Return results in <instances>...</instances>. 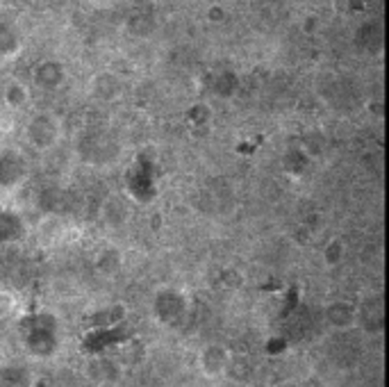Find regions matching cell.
I'll return each mask as SVG.
<instances>
[{
  "label": "cell",
  "mask_w": 389,
  "mask_h": 387,
  "mask_svg": "<svg viewBox=\"0 0 389 387\" xmlns=\"http://www.w3.org/2000/svg\"><path fill=\"white\" fill-rule=\"evenodd\" d=\"M230 367V351L223 344H207L198 353V369L207 379H219Z\"/></svg>",
  "instance_id": "cell-1"
},
{
  "label": "cell",
  "mask_w": 389,
  "mask_h": 387,
  "mask_svg": "<svg viewBox=\"0 0 389 387\" xmlns=\"http://www.w3.org/2000/svg\"><path fill=\"white\" fill-rule=\"evenodd\" d=\"M355 319H358V310L348 301H332L325 306V321L332 328L346 330L351 326H355Z\"/></svg>",
  "instance_id": "cell-2"
},
{
  "label": "cell",
  "mask_w": 389,
  "mask_h": 387,
  "mask_svg": "<svg viewBox=\"0 0 389 387\" xmlns=\"http://www.w3.org/2000/svg\"><path fill=\"white\" fill-rule=\"evenodd\" d=\"M344 257H346V246H344L341 239H332V242H328V246L323 248L325 266H337V264H341Z\"/></svg>",
  "instance_id": "cell-3"
},
{
  "label": "cell",
  "mask_w": 389,
  "mask_h": 387,
  "mask_svg": "<svg viewBox=\"0 0 389 387\" xmlns=\"http://www.w3.org/2000/svg\"><path fill=\"white\" fill-rule=\"evenodd\" d=\"M14 308H16V299L12 297V294H7V292L0 294V319L10 317Z\"/></svg>",
  "instance_id": "cell-4"
}]
</instances>
